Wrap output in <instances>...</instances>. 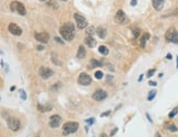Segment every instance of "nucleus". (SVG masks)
<instances>
[{
	"label": "nucleus",
	"instance_id": "f257e3e1",
	"mask_svg": "<svg viewBox=\"0 0 178 137\" xmlns=\"http://www.w3.org/2000/svg\"><path fill=\"white\" fill-rule=\"evenodd\" d=\"M59 33L63 36L65 41H72L75 36V27L72 22H67L65 23L63 27L59 29Z\"/></svg>",
	"mask_w": 178,
	"mask_h": 137
},
{
	"label": "nucleus",
	"instance_id": "f03ea898",
	"mask_svg": "<svg viewBox=\"0 0 178 137\" xmlns=\"http://www.w3.org/2000/svg\"><path fill=\"white\" fill-rule=\"evenodd\" d=\"M79 127V124L76 122H67L63 125V134L64 135H69L76 133Z\"/></svg>",
	"mask_w": 178,
	"mask_h": 137
},
{
	"label": "nucleus",
	"instance_id": "7ed1b4c3",
	"mask_svg": "<svg viewBox=\"0 0 178 137\" xmlns=\"http://www.w3.org/2000/svg\"><path fill=\"white\" fill-rule=\"evenodd\" d=\"M10 9L13 12H18L20 16H26V7L23 5V3L19 2V1H12L10 3Z\"/></svg>",
	"mask_w": 178,
	"mask_h": 137
},
{
	"label": "nucleus",
	"instance_id": "20e7f679",
	"mask_svg": "<svg viewBox=\"0 0 178 137\" xmlns=\"http://www.w3.org/2000/svg\"><path fill=\"white\" fill-rule=\"evenodd\" d=\"M7 124L11 131H14V132H17L20 128V121L16 117H9L7 120Z\"/></svg>",
	"mask_w": 178,
	"mask_h": 137
},
{
	"label": "nucleus",
	"instance_id": "39448f33",
	"mask_svg": "<svg viewBox=\"0 0 178 137\" xmlns=\"http://www.w3.org/2000/svg\"><path fill=\"white\" fill-rule=\"evenodd\" d=\"M53 74H54V71H53L52 69L47 68L45 66H42L41 68L39 69V75L43 79H48L50 77H52Z\"/></svg>",
	"mask_w": 178,
	"mask_h": 137
},
{
	"label": "nucleus",
	"instance_id": "423d86ee",
	"mask_svg": "<svg viewBox=\"0 0 178 137\" xmlns=\"http://www.w3.org/2000/svg\"><path fill=\"white\" fill-rule=\"evenodd\" d=\"M74 18H75V21H76V24H77L78 29H81V30H83L85 27H87V21H86V19H85L81 14L75 13V14H74Z\"/></svg>",
	"mask_w": 178,
	"mask_h": 137
},
{
	"label": "nucleus",
	"instance_id": "0eeeda50",
	"mask_svg": "<svg viewBox=\"0 0 178 137\" xmlns=\"http://www.w3.org/2000/svg\"><path fill=\"white\" fill-rule=\"evenodd\" d=\"M78 84L81 86H89L91 84V77L86 73H81L78 77Z\"/></svg>",
	"mask_w": 178,
	"mask_h": 137
},
{
	"label": "nucleus",
	"instance_id": "6e6552de",
	"mask_svg": "<svg viewBox=\"0 0 178 137\" xmlns=\"http://www.w3.org/2000/svg\"><path fill=\"white\" fill-rule=\"evenodd\" d=\"M34 37H35L37 41L43 43V44L47 43L48 42V40H50V35H48V33H46V32H39V33H35Z\"/></svg>",
	"mask_w": 178,
	"mask_h": 137
},
{
	"label": "nucleus",
	"instance_id": "1a4fd4ad",
	"mask_svg": "<svg viewBox=\"0 0 178 137\" xmlns=\"http://www.w3.org/2000/svg\"><path fill=\"white\" fill-rule=\"evenodd\" d=\"M61 122H62L61 116L55 114V115H52L51 117H50V122H48V124H50V126L52 127V128H56V127L59 126Z\"/></svg>",
	"mask_w": 178,
	"mask_h": 137
},
{
	"label": "nucleus",
	"instance_id": "9d476101",
	"mask_svg": "<svg viewBox=\"0 0 178 137\" xmlns=\"http://www.w3.org/2000/svg\"><path fill=\"white\" fill-rule=\"evenodd\" d=\"M115 19V21L118 22V23H120V24H124V23L128 21V18H126V13H124V11H122V10H118Z\"/></svg>",
	"mask_w": 178,
	"mask_h": 137
},
{
	"label": "nucleus",
	"instance_id": "9b49d317",
	"mask_svg": "<svg viewBox=\"0 0 178 137\" xmlns=\"http://www.w3.org/2000/svg\"><path fill=\"white\" fill-rule=\"evenodd\" d=\"M106 98H107V92L101 89L97 90L94 95H92V99L96 101H102L105 100Z\"/></svg>",
	"mask_w": 178,
	"mask_h": 137
},
{
	"label": "nucleus",
	"instance_id": "f8f14e48",
	"mask_svg": "<svg viewBox=\"0 0 178 137\" xmlns=\"http://www.w3.org/2000/svg\"><path fill=\"white\" fill-rule=\"evenodd\" d=\"M8 30L10 32L11 34L13 35H21L22 34V30L20 27H18L16 23H10L9 27H8Z\"/></svg>",
	"mask_w": 178,
	"mask_h": 137
},
{
	"label": "nucleus",
	"instance_id": "ddd939ff",
	"mask_svg": "<svg viewBox=\"0 0 178 137\" xmlns=\"http://www.w3.org/2000/svg\"><path fill=\"white\" fill-rule=\"evenodd\" d=\"M176 34H177V31H176L175 27H170V29H168L167 32H166V34H165V38H166V41H167V42H173L174 37L176 36Z\"/></svg>",
	"mask_w": 178,
	"mask_h": 137
},
{
	"label": "nucleus",
	"instance_id": "4468645a",
	"mask_svg": "<svg viewBox=\"0 0 178 137\" xmlns=\"http://www.w3.org/2000/svg\"><path fill=\"white\" fill-rule=\"evenodd\" d=\"M152 2H153V7H154L155 10H162L165 0H152Z\"/></svg>",
	"mask_w": 178,
	"mask_h": 137
},
{
	"label": "nucleus",
	"instance_id": "2eb2a0df",
	"mask_svg": "<svg viewBox=\"0 0 178 137\" xmlns=\"http://www.w3.org/2000/svg\"><path fill=\"white\" fill-rule=\"evenodd\" d=\"M85 43L88 45L89 47H95V46H96V44H97V43H96V41H95L94 37L89 36V35L86 37V38H85Z\"/></svg>",
	"mask_w": 178,
	"mask_h": 137
},
{
	"label": "nucleus",
	"instance_id": "dca6fc26",
	"mask_svg": "<svg viewBox=\"0 0 178 137\" xmlns=\"http://www.w3.org/2000/svg\"><path fill=\"white\" fill-rule=\"evenodd\" d=\"M77 58H79V59H83V58H85V56H86V49H85V47L83 46V45H80L78 48V52H77Z\"/></svg>",
	"mask_w": 178,
	"mask_h": 137
},
{
	"label": "nucleus",
	"instance_id": "f3484780",
	"mask_svg": "<svg viewBox=\"0 0 178 137\" xmlns=\"http://www.w3.org/2000/svg\"><path fill=\"white\" fill-rule=\"evenodd\" d=\"M97 34H98V36L100 37V38H105L106 35H107V31H106L105 27H99L98 29H97V32H96Z\"/></svg>",
	"mask_w": 178,
	"mask_h": 137
},
{
	"label": "nucleus",
	"instance_id": "a211bd4d",
	"mask_svg": "<svg viewBox=\"0 0 178 137\" xmlns=\"http://www.w3.org/2000/svg\"><path fill=\"white\" fill-rule=\"evenodd\" d=\"M150 38V34L148 33H146V34H144L143 36L141 37V41H140V45H141L142 48L145 47V43H146V41Z\"/></svg>",
	"mask_w": 178,
	"mask_h": 137
},
{
	"label": "nucleus",
	"instance_id": "6ab92c4d",
	"mask_svg": "<svg viewBox=\"0 0 178 137\" xmlns=\"http://www.w3.org/2000/svg\"><path fill=\"white\" fill-rule=\"evenodd\" d=\"M102 63L101 62H98L96 59H91L90 63H89V68H92V67H101Z\"/></svg>",
	"mask_w": 178,
	"mask_h": 137
},
{
	"label": "nucleus",
	"instance_id": "aec40b11",
	"mask_svg": "<svg viewBox=\"0 0 178 137\" xmlns=\"http://www.w3.org/2000/svg\"><path fill=\"white\" fill-rule=\"evenodd\" d=\"M37 109L40 112H47V111H50L52 109V106L51 105H41V104H39L37 105Z\"/></svg>",
	"mask_w": 178,
	"mask_h": 137
},
{
	"label": "nucleus",
	"instance_id": "412c9836",
	"mask_svg": "<svg viewBox=\"0 0 178 137\" xmlns=\"http://www.w3.org/2000/svg\"><path fill=\"white\" fill-rule=\"evenodd\" d=\"M99 53L106 56V55L109 54V49L106 47V46H102V45H101V46H99Z\"/></svg>",
	"mask_w": 178,
	"mask_h": 137
},
{
	"label": "nucleus",
	"instance_id": "4be33fe9",
	"mask_svg": "<svg viewBox=\"0 0 178 137\" xmlns=\"http://www.w3.org/2000/svg\"><path fill=\"white\" fill-rule=\"evenodd\" d=\"M156 95V91L155 90H152L151 92H150V95H148V97H147V100L148 101H152L153 99H154V97Z\"/></svg>",
	"mask_w": 178,
	"mask_h": 137
},
{
	"label": "nucleus",
	"instance_id": "5701e85b",
	"mask_svg": "<svg viewBox=\"0 0 178 137\" xmlns=\"http://www.w3.org/2000/svg\"><path fill=\"white\" fill-rule=\"evenodd\" d=\"M177 113H178V108H175V109H173V111H172V112L168 114V117H169V119H173L174 116L176 115Z\"/></svg>",
	"mask_w": 178,
	"mask_h": 137
},
{
	"label": "nucleus",
	"instance_id": "b1692460",
	"mask_svg": "<svg viewBox=\"0 0 178 137\" xmlns=\"http://www.w3.org/2000/svg\"><path fill=\"white\" fill-rule=\"evenodd\" d=\"M95 77H96L97 79H102V77H103V73L100 71V70H97V71L95 73Z\"/></svg>",
	"mask_w": 178,
	"mask_h": 137
},
{
	"label": "nucleus",
	"instance_id": "393cba45",
	"mask_svg": "<svg viewBox=\"0 0 178 137\" xmlns=\"http://www.w3.org/2000/svg\"><path fill=\"white\" fill-rule=\"evenodd\" d=\"M167 128L170 131V132H177V127H176V125H174V124H172V125H168Z\"/></svg>",
	"mask_w": 178,
	"mask_h": 137
},
{
	"label": "nucleus",
	"instance_id": "a878e982",
	"mask_svg": "<svg viewBox=\"0 0 178 137\" xmlns=\"http://www.w3.org/2000/svg\"><path fill=\"white\" fill-rule=\"evenodd\" d=\"M94 31H95L94 27H88V29H87V34H88L89 36H91V35H92V34L95 33Z\"/></svg>",
	"mask_w": 178,
	"mask_h": 137
},
{
	"label": "nucleus",
	"instance_id": "bb28decb",
	"mask_svg": "<svg viewBox=\"0 0 178 137\" xmlns=\"http://www.w3.org/2000/svg\"><path fill=\"white\" fill-rule=\"evenodd\" d=\"M154 74H155V69H150L147 71V77H152Z\"/></svg>",
	"mask_w": 178,
	"mask_h": 137
},
{
	"label": "nucleus",
	"instance_id": "cd10ccee",
	"mask_svg": "<svg viewBox=\"0 0 178 137\" xmlns=\"http://www.w3.org/2000/svg\"><path fill=\"white\" fill-rule=\"evenodd\" d=\"M20 93H21V98L23 99V100H26V92L23 91V90H20Z\"/></svg>",
	"mask_w": 178,
	"mask_h": 137
},
{
	"label": "nucleus",
	"instance_id": "c85d7f7f",
	"mask_svg": "<svg viewBox=\"0 0 178 137\" xmlns=\"http://www.w3.org/2000/svg\"><path fill=\"white\" fill-rule=\"evenodd\" d=\"M133 34H134V37H137L139 36V35H140V30H134V31H133Z\"/></svg>",
	"mask_w": 178,
	"mask_h": 137
},
{
	"label": "nucleus",
	"instance_id": "c756f323",
	"mask_svg": "<svg viewBox=\"0 0 178 137\" xmlns=\"http://www.w3.org/2000/svg\"><path fill=\"white\" fill-rule=\"evenodd\" d=\"M86 122H87L88 124H94V123H95V119H88V120H86Z\"/></svg>",
	"mask_w": 178,
	"mask_h": 137
},
{
	"label": "nucleus",
	"instance_id": "7c9ffc66",
	"mask_svg": "<svg viewBox=\"0 0 178 137\" xmlns=\"http://www.w3.org/2000/svg\"><path fill=\"white\" fill-rule=\"evenodd\" d=\"M173 43H175V44H178V33H177V34H176V36L174 37Z\"/></svg>",
	"mask_w": 178,
	"mask_h": 137
},
{
	"label": "nucleus",
	"instance_id": "2f4dec72",
	"mask_svg": "<svg viewBox=\"0 0 178 137\" xmlns=\"http://www.w3.org/2000/svg\"><path fill=\"white\" fill-rule=\"evenodd\" d=\"M110 112L111 111H107V112H106V113H102V114H101V117H102V116H107V115H109V114H110Z\"/></svg>",
	"mask_w": 178,
	"mask_h": 137
},
{
	"label": "nucleus",
	"instance_id": "473e14b6",
	"mask_svg": "<svg viewBox=\"0 0 178 137\" xmlns=\"http://www.w3.org/2000/svg\"><path fill=\"white\" fill-rule=\"evenodd\" d=\"M148 84H150V86H152V87H155V86H156V82H154V81H150V82H148Z\"/></svg>",
	"mask_w": 178,
	"mask_h": 137
},
{
	"label": "nucleus",
	"instance_id": "72a5a7b5",
	"mask_svg": "<svg viewBox=\"0 0 178 137\" xmlns=\"http://www.w3.org/2000/svg\"><path fill=\"white\" fill-rule=\"evenodd\" d=\"M146 116H147V119H148V121H150V122H151V123H152L153 120H152V119H151V116H150V114H148V113H146Z\"/></svg>",
	"mask_w": 178,
	"mask_h": 137
},
{
	"label": "nucleus",
	"instance_id": "f704fd0d",
	"mask_svg": "<svg viewBox=\"0 0 178 137\" xmlns=\"http://www.w3.org/2000/svg\"><path fill=\"white\" fill-rule=\"evenodd\" d=\"M136 2H137L136 0H132V1H131V5H136Z\"/></svg>",
	"mask_w": 178,
	"mask_h": 137
},
{
	"label": "nucleus",
	"instance_id": "c9c22d12",
	"mask_svg": "<svg viewBox=\"0 0 178 137\" xmlns=\"http://www.w3.org/2000/svg\"><path fill=\"white\" fill-rule=\"evenodd\" d=\"M55 41H56V42H59V43H62V44H63V42L61 41V38H58V37H55Z\"/></svg>",
	"mask_w": 178,
	"mask_h": 137
},
{
	"label": "nucleus",
	"instance_id": "e433bc0d",
	"mask_svg": "<svg viewBox=\"0 0 178 137\" xmlns=\"http://www.w3.org/2000/svg\"><path fill=\"white\" fill-rule=\"evenodd\" d=\"M117 131H118V129H117V128H115V129H113V132L111 133V136H112V135H115V133H117Z\"/></svg>",
	"mask_w": 178,
	"mask_h": 137
},
{
	"label": "nucleus",
	"instance_id": "4c0bfd02",
	"mask_svg": "<svg viewBox=\"0 0 178 137\" xmlns=\"http://www.w3.org/2000/svg\"><path fill=\"white\" fill-rule=\"evenodd\" d=\"M37 49H39V51H43L44 47H43V46H37Z\"/></svg>",
	"mask_w": 178,
	"mask_h": 137
},
{
	"label": "nucleus",
	"instance_id": "58836bf2",
	"mask_svg": "<svg viewBox=\"0 0 178 137\" xmlns=\"http://www.w3.org/2000/svg\"><path fill=\"white\" fill-rule=\"evenodd\" d=\"M166 58H167V59H172V55H170V54H167Z\"/></svg>",
	"mask_w": 178,
	"mask_h": 137
},
{
	"label": "nucleus",
	"instance_id": "ea45409f",
	"mask_svg": "<svg viewBox=\"0 0 178 137\" xmlns=\"http://www.w3.org/2000/svg\"><path fill=\"white\" fill-rule=\"evenodd\" d=\"M156 137H162V136H161V134H159V133H156Z\"/></svg>",
	"mask_w": 178,
	"mask_h": 137
},
{
	"label": "nucleus",
	"instance_id": "a19ab883",
	"mask_svg": "<svg viewBox=\"0 0 178 137\" xmlns=\"http://www.w3.org/2000/svg\"><path fill=\"white\" fill-rule=\"evenodd\" d=\"M14 89H16V87H11V88H10L11 91H13V90H14Z\"/></svg>",
	"mask_w": 178,
	"mask_h": 137
},
{
	"label": "nucleus",
	"instance_id": "79ce46f5",
	"mask_svg": "<svg viewBox=\"0 0 178 137\" xmlns=\"http://www.w3.org/2000/svg\"><path fill=\"white\" fill-rule=\"evenodd\" d=\"M101 137H107V135H106V134H102V135H101Z\"/></svg>",
	"mask_w": 178,
	"mask_h": 137
},
{
	"label": "nucleus",
	"instance_id": "37998d69",
	"mask_svg": "<svg viewBox=\"0 0 178 137\" xmlns=\"http://www.w3.org/2000/svg\"><path fill=\"white\" fill-rule=\"evenodd\" d=\"M177 68H178V56H177Z\"/></svg>",
	"mask_w": 178,
	"mask_h": 137
},
{
	"label": "nucleus",
	"instance_id": "c03bdc74",
	"mask_svg": "<svg viewBox=\"0 0 178 137\" xmlns=\"http://www.w3.org/2000/svg\"><path fill=\"white\" fill-rule=\"evenodd\" d=\"M41 1H46V0H41Z\"/></svg>",
	"mask_w": 178,
	"mask_h": 137
},
{
	"label": "nucleus",
	"instance_id": "a18cd8bd",
	"mask_svg": "<svg viewBox=\"0 0 178 137\" xmlns=\"http://www.w3.org/2000/svg\"><path fill=\"white\" fill-rule=\"evenodd\" d=\"M62 1H67V0H62Z\"/></svg>",
	"mask_w": 178,
	"mask_h": 137
}]
</instances>
